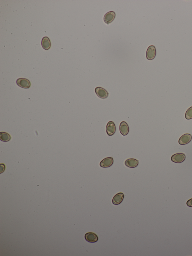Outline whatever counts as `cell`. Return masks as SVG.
Returning <instances> with one entry per match:
<instances>
[{
	"label": "cell",
	"instance_id": "6da1fadb",
	"mask_svg": "<svg viewBox=\"0 0 192 256\" xmlns=\"http://www.w3.org/2000/svg\"><path fill=\"white\" fill-rule=\"evenodd\" d=\"M186 156L182 153H178L172 156L171 160L173 162L175 163H181L185 161Z\"/></svg>",
	"mask_w": 192,
	"mask_h": 256
},
{
	"label": "cell",
	"instance_id": "7a4b0ae2",
	"mask_svg": "<svg viewBox=\"0 0 192 256\" xmlns=\"http://www.w3.org/2000/svg\"><path fill=\"white\" fill-rule=\"evenodd\" d=\"M156 55V49L155 46L150 45L147 48L146 56L147 59L152 60L154 59Z\"/></svg>",
	"mask_w": 192,
	"mask_h": 256
},
{
	"label": "cell",
	"instance_id": "3957f363",
	"mask_svg": "<svg viewBox=\"0 0 192 256\" xmlns=\"http://www.w3.org/2000/svg\"><path fill=\"white\" fill-rule=\"evenodd\" d=\"M95 91L97 95L100 98L105 99L108 97L109 94L107 90L101 87H97Z\"/></svg>",
	"mask_w": 192,
	"mask_h": 256
},
{
	"label": "cell",
	"instance_id": "277c9868",
	"mask_svg": "<svg viewBox=\"0 0 192 256\" xmlns=\"http://www.w3.org/2000/svg\"><path fill=\"white\" fill-rule=\"evenodd\" d=\"M16 83L18 86L23 88H29L31 86L29 80L25 78H18L17 80Z\"/></svg>",
	"mask_w": 192,
	"mask_h": 256
},
{
	"label": "cell",
	"instance_id": "5b68a950",
	"mask_svg": "<svg viewBox=\"0 0 192 256\" xmlns=\"http://www.w3.org/2000/svg\"><path fill=\"white\" fill-rule=\"evenodd\" d=\"M107 134L109 136L114 135L116 131L115 124L112 121H110L107 123L106 128Z\"/></svg>",
	"mask_w": 192,
	"mask_h": 256
},
{
	"label": "cell",
	"instance_id": "8992f818",
	"mask_svg": "<svg viewBox=\"0 0 192 256\" xmlns=\"http://www.w3.org/2000/svg\"><path fill=\"white\" fill-rule=\"evenodd\" d=\"M114 159L112 157H107L103 159L100 163V166L103 168H109L114 164Z\"/></svg>",
	"mask_w": 192,
	"mask_h": 256
},
{
	"label": "cell",
	"instance_id": "52a82bcc",
	"mask_svg": "<svg viewBox=\"0 0 192 256\" xmlns=\"http://www.w3.org/2000/svg\"><path fill=\"white\" fill-rule=\"evenodd\" d=\"M191 134H187L182 136L179 140V143L180 145H185L188 144L192 140Z\"/></svg>",
	"mask_w": 192,
	"mask_h": 256
},
{
	"label": "cell",
	"instance_id": "ba28073f",
	"mask_svg": "<svg viewBox=\"0 0 192 256\" xmlns=\"http://www.w3.org/2000/svg\"><path fill=\"white\" fill-rule=\"evenodd\" d=\"M84 237L86 240L89 243H95L98 240V237L97 234L92 232L87 233L84 236Z\"/></svg>",
	"mask_w": 192,
	"mask_h": 256
},
{
	"label": "cell",
	"instance_id": "9c48e42d",
	"mask_svg": "<svg viewBox=\"0 0 192 256\" xmlns=\"http://www.w3.org/2000/svg\"><path fill=\"white\" fill-rule=\"evenodd\" d=\"M116 17L115 12L110 11L105 14L104 17V21L106 23L109 24L112 22Z\"/></svg>",
	"mask_w": 192,
	"mask_h": 256
},
{
	"label": "cell",
	"instance_id": "30bf717a",
	"mask_svg": "<svg viewBox=\"0 0 192 256\" xmlns=\"http://www.w3.org/2000/svg\"><path fill=\"white\" fill-rule=\"evenodd\" d=\"M119 130L121 134L124 136L128 134L129 132V127L125 121H122L120 124Z\"/></svg>",
	"mask_w": 192,
	"mask_h": 256
},
{
	"label": "cell",
	"instance_id": "8fae6325",
	"mask_svg": "<svg viewBox=\"0 0 192 256\" xmlns=\"http://www.w3.org/2000/svg\"><path fill=\"white\" fill-rule=\"evenodd\" d=\"M124 198V194L122 193H119L116 194L112 200L113 204L115 205H118L121 204Z\"/></svg>",
	"mask_w": 192,
	"mask_h": 256
},
{
	"label": "cell",
	"instance_id": "7c38bea8",
	"mask_svg": "<svg viewBox=\"0 0 192 256\" xmlns=\"http://www.w3.org/2000/svg\"><path fill=\"white\" fill-rule=\"evenodd\" d=\"M139 161L134 158H129L126 160L125 162V164L126 167L130 168H135L138 166Z\"/></svg>",
	"mask_w": 192,
	"mask_h": 256
},
{
	"label": "cell",
	"instance_id": "4fadbf2b",
	"mask_svg": "<svg viewBox=\"0 0 192 256\" xmlns=\"http://www.w3.org/2000/svg\"><path fill=\"white\" fill-rule=\"evenodd\" d=\"M41 45L43 48L45 50H48L51 48V43L49 38L48 37H45L43 38Z\"/></svg>",
	"mask_w": 192,
	"mask_h": 256
},
{
	"label": "cell",
	"instance_id": "5bb4252c",
	"mask_svg": "<svg viewBox=\"0 0 192 256\" xmlns=\"http://www.w3.org/2000/svg\"><path fill=\"white\" fill-rule=\"evenodd\" d=\"M11 139L10 135L8 133L4 132L0 133V140L1 141L6 142L10 141Z\"/></svg>",
	"mask_w": 192,
	"mask_h": 256
},
{
	"label": "cell",
	"instance_id": "9a60e30c",
	"mask_svg": "<svg viewBox=\"0 0 192 256\" xmlns=\"http://www.w3.org/2000/svg\"><path fill=\"white\" fill-rule=\"evenodd\" d=\"M185 118L187 120H190L192 119V106L189 108L186 111Z\"/></svg>",
	"mask_w": 192,
	"mask_h": 256
},
{
	"label": "cell",
	"instance_id": "2e32d148",
	"mask_svg": "<svg viewBox=\"0 0 192 256\" xmlns=\"http://www.w3.org/2000/svg\"><path fill=\"white\" fill-rule=\"evenodd\" d=\"M187 205L189 207H192V198L187 201Z\"/></svg>",
	"mask_w": 192,
	"mask_h": 256
},
{
	"label": "cell",
	"instance_id": "e0dca14e",
	"mask_svg": "<svg viewBox=\"0 0 192 256\" xmlns=\"http://www.w3.org/2000/svg\"><path fill=\"white\" fill-rule=\"evenodd\" d=\"M5 169V165H4V164H1V165H0V171H1V173H2L3 172H4Z\"/></svg>",
	"mask_w": 192,
	"mask_h": 256
}]
</instances>
